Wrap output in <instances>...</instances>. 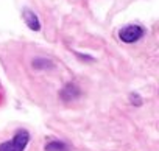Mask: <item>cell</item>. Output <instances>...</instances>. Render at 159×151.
I'll list each match as a JSON object with an SVG mask.
<instances>
[{"mask_svg": "<svg viewBox=\"0 0 159 151\" xmlns=\"http://www.w3.org/2000/svg\"><path fill=\"white\" fill-rule=\"evenodd\" d=\"M39 62H41V59H36V61L33 62V65H34V67H39ZM42 64H44L42 67H52V62H48L47 59H42Z\"/></svg>", "mask_w": 159, "mask_h": 151, "instance_id": "cell-6", "label": "cell"}, {"mask_svg": "<svg viewBox=\"0 0 159 151\" xmlns=\"http://www.w3.org/2000/svg\"><path fill=\"white\" fill-rule=\"evenodd\" d=\"M45 151H70L69 145H66L64 142H59V140H52L48 143H45Z\"/></svg>", "mask_w": 159, "mask_h": 151, "instance_id": "cell-4", "label": "cell"}, {"mask_svg": "<svg viewBox=\"0 0 159 151\" xmlns=\"http://www.w3.org/2000/svg\"><path fill=\"white\" fill-rule=\"evenodd\" d=\"M22 17H24V20H25V24H27V27H28L30 30H33V31H39V30H41V22H39L38 16H36L31 10L25 8V10L22 11Z\"/></svg>", "mask_w": 159, "mask_h": 151, "instance_id": "cell-3", "label": "cell"}, {"mask_svg": "<svg viewBox=\"0 0 159 151\" xmlns=\"http://www.w3.org/2000/svg\"><path fill=\"white\" fill-rule=\"evenodd\" d=\"M139 98H140L139 95H134V94H131V103H134V101H136V104H140L142 101H140Z\"/></svg>", "mask_w": 159, "mask_h": 151, "instance_id": "cell-7", "label": "cell"}, {"mask_svg": "<svg viewBox=\"0 0 159 151\" xmlns=\"http://www.w3.org/2000/svg\"><path fill=\"white\" fill-rule=\"evenodd\" d=\"M30 142V132L27 129H19L13 140L0 143V151H25L27 145Z\"/></svg>", "mask_w": 159, "mask_h": 151, "instance_id": "cell-1", "label": "cell"}, {"mask_svg": "<svg viewBox=\"0 0 159 151\" xmlns=\"http://www.w3.org/2000/svg\"><path fill=\"white\" fill-rule=\"evenodd\" d=\"M66 89H67V91H70V89H72V91H75V94H80V92H78V89H76L73 84H67V86H66ZM61 95H64V100H67V98H66V97H67V95H66V92H62ZM73 97H76V95H73V92H70L69 100H70V98H73Z\"/></svg>", "mask_w": 159, "mask_h": 151, "instance_id": "cell-5", "label": "cell"}, {"mask_svg": "<svg viewBox=\"0 0 159 151\" xmlns=\"http://www.w3.org/2000/svg\"><path fill=\"white\" fill-rule=\"evenodd\" d=\"M143 34H145V30L140 25H126V27L120 28V31H119L120 41H123L126 44L137 42L140 38H143Z\"/></svg>", "mask_w": 159, "mask_h": 151, "instance_id": "cell-2", "label": "cell"}]
</instances>
